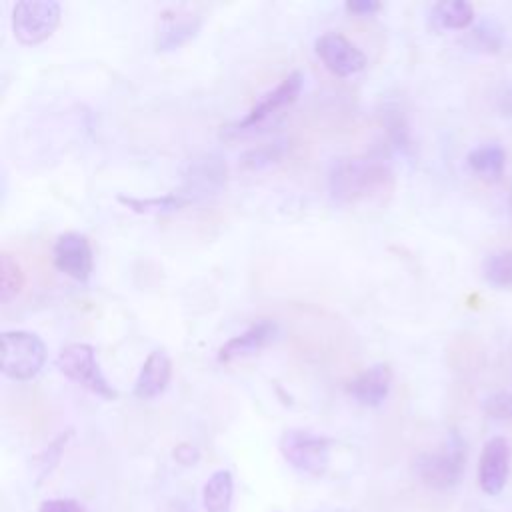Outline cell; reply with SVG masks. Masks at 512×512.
I'll return each instance as SVG.
<instances>
[{
	"label": "cell",
	"mask_w": 512,
	"mask_h": 512,
	"mask_svg": "<svg viewBox=\"0 0 512 512\" xmlns=\"http://www.w3.org/2000/svg\"><path fill=\"white\" fill-rule=\"evenodd\" d=\"M328 188L330 196L340 204H378L390 196L394 188V174L380 158H340L328 172Z\"/></svg>",
	"instance_id": "6da1fadb"
},
{
	"label": "cell",
	"mask_w": 512,
	"mask_h": 512,
	"mask_svg": "<svg viewBox=\"0 0 512 512\" xmlns=\"http://www.w3.org/2000/svg\"><path fill=\"white\" fill-rule=\"evenodd\" d=\"M464 466L466 444L458 432H450L438 450L424 452L414 462L416 476L434 490L454 488L464 476Z\"/></svg>",
	"instance_id": "7a4b0ae2"
},
{
	"label": "cell",
	"mask_w": 512,
	"mask_h": 512,
	"mask_svg": "<svg viewBox=\"0 0 512 512\" xmlns=\"http://www.w3.org/2000/svg\"><path fill=\"white\" fill-rule=\"evenodd\" d=\"M56 366L66 378H70L72 382L90 390L92 394H96L104 400L118 398L116 388L102 374L98 358H96V350L90 344L74 342V344L64 346L56 358Z\"/></svg>",
	"instance_id": "3957f363"
},
{
	"label": "cell",
	"mask_w": 512,
	"mask_h": 512,
	"mask_svg": "<svg viewBox=\"0 0 512 512\" xmlns=\"http://www.w3.org/2000/svg\"><path fill=\"white\" fill-rule=\"evenodd\" d=\"M46 362L44 342L26 330L2 334V372L12 380L34 378Z\"/></svg>",
	"instance_id": "277c9868"
},
{
	"label": "cell",
	"mask_w": 512,
	"mask_h": 512,
	"mask_svg": "<svg viewBox=\"0 0 512 512\" xmlns=\"http://www.w3.org/2000/svg\"><path fill=\"white\" fill-rule=\"evenodd\" d=\"M62 8L54 0H22L12 8V30L14 36L26 44L34 46L52 36L58 28Z\"/></svg>",
	"instance_id": "5b68a950"
},
{
	"label": "cell",
	"mask_w": 512,
	"mask_h": 512,
	"mask_svg": "<svg viewBox=\"0 0 512 512\" xmlns=\"http://www.w3.org/2000/svg\"><path fill=\"white\" fill-rule=\"evenodd\" d=\"M304 86V76L302 72H290L286 78L280 80V84L266 92L248 112L242 120L226 126L224 134L226 136H240V134H246V132H252L256 130L260 124H264L268 118L280 114V110L288 108L290 104L296 102V98L300 96V90Z\"/></svg>",
	"instance_id": "8992f818"
},
{
	"label": "cell",
	"mask_w": 512,
	"mask_h": 512,
	"mask_svg": "<svg viewBox=\"0 0 512 512\" xmlns=\"http://www.w3.org/2000/svg\"><path fill=\"white\" fill-rule=\"evenodd\" d=\"M330 440L310 430H286L280 436V452L300 472L322 474L330 460Z\"/></svg>",
	"instance_id": "52a82bcc"
},
{
	"label": "cell",
	"mask_w": 512,
	"mask_h": 512,
	"mask_svg": "<svg viewBox=\"0 0 512 512\" xmlns=\"http://www.w3.org/2000/svg\"><path fill=\"white\" fill-rule=\"evenodd\" d=\"M314 50L322 64L336 76H352L366 66L364 52L338 32H326L316 38Z\"/></svg>",
	"instance_id": "ba28073f"
},
{
	"label": "cell",
	"mask_w": 512,
	"mask_h": 512,
	"mask_svg": "<svg viewBox=\"0 0 512 512\" xmlns=\"http://www.w3.org/2000/svg\"><path fill=\"white\" fill-rule=\"evenodd\" d=\"M52 260L62 274L78 282H86L94 268L92 246L88 238L78 232H64L56 238L52 248Z\"/></svg>",
	"instance_id": "9c48e42d"
},
{
	"label": "cell",
	"mask_w": 512,
	"mask_h": 512,
	"mask_svg": "<svg viewBox=\"0 0 512 512\" xmlns=\"http://www.w3.org/2000/svg\"><path fill=\"white\" fill-rule=\"evenodd\" d=\"M508 472H510V444L506 438L494 436L484 444L478 460L480 488L490 496L500 494L506 486Z\"/></svg>",
	"instance_id": "30bf717a"
},
{
	"label": "cell",
	"mask_w": 512,
	"mask_h": 512,
	"mask_svg": "<svg viewBox=\"0 0 512 512\" xmlns=\"http://www.w3.org/2000/svg\"><path fill=\"white\" fill-rule=\"evenodd\" d=\"M200 24H202V18L192 10L174 8L164 12L156 26V36H154L156 50L168 52V50L180 48L182 44H186L190 38L198 34Z\"/></svg>",
	"instance_id": "8fae6325"
},
{
	"label": "cell",
	"mask_w": 512,
	"mask_h": 512,
	"mask_svg": "<svg viewBox=\"0 0 512 512\" xmlns=\"http://www.w3.org/2000/svg\"><path fill=\"white\" fill-rule=\"evenodd\" d=\"M276 332H278L276 322L262 318V320L254 322L250 328H246L244 332L232 336L226 344H222L218 350V360L232 362L238 358L252 356L258 350H262L270 340H274Z\"/></svg>",
	"instance_id": "7c38bea8"
},
{
	"label": "cell",
	"mask_w": 512,
	"mask_h": 512,
	"mask_svg": "<svg viewBox=\"0 0 512 512\" xmlns=\"http://www.w3.org/2000/svg\"><path fill=\"white\" fill-rule=\"evenodd\" d=\"M392 386V372L386 364H372L352 378L346 386L348 394L362 406H380Z\"/></svg>",
	"instance_id": "4fadbf2b"
},
{
	"label": "cell",
	"mask_w": 512,
	"mask_h": 512,
	"mask_svg": "<svg viewBox=\"0 0 512 512\" xmlns=\"http://www.w3.org/2000/svg\"><path fill=\"white\" fill-rule=\"evenodd\" d=\"M170 378H172V360L164 350H154L144 360L132 392L140 400H152L166 390Z\"/></svg>",
	"instance_id": "5bb4252c"
},
{
	"label": "cell",
	"mask_w": 512,
	"mask_h": 512,
	"mask_svg": "<svg viewBox=\"0 0 512 512\" xmlns=\"http://www.w3.org/2000/svg\"><path fill=\"white\" fill-rule=\"evenodd\" d=\"M234 480L228 470H216L204 484L202 504L206 512H230Z\"/></svg>",
	"instance_id": "9a60e30c"
},
{
	"label": "cell",
	"mask_w": 512,
	"mask_h": 512,
	"mask_svg": "<svg viewBox=\"0 0 512 512\" xmlns=\"http://www.w3.org/2000/svg\"><path fill=\"white\" fill-rule=\"evenodd\" d=\"M468 168L484 180H496L506 164V154L498 144H482L468 152Z\"/></svg>",
	"instance_id": "2e32d148"
},
{
	"label": "cell",
	"mask_w": 512,
	"mask_h": 512,
	"mask_svg": "<svg viewBox=\"0 0 512 512\" xmlns=\"http://www.w3.org/2000/svg\"><path fill=\"white\" fill-rule=\"evenodd\" d=\"M432 22L444 30H464L474 20V8L464 0H444L432 6Z\"/></svg>",
	"instance_id": "e0dca14e"
},
{
	"label": "cell",
	"mask_w": 512,
	"mask_h": 512,
	"mask_svg": "<svg viewBox=\"0 0 512 512\" xmlns=\"http://www.w3.org/2000/svg\"><path fill=\"white\" fill-rule=\"evenodd\" d=\"M118 200L134 212H172V210H180L186 204H190V200L182 192H172V194H166V196L146 198V200L118 196Z\"/></svg>",
	"instance_id": "ac0fdd59"
},
{
	"label": "cell",
	"mask_w": 512,
	"mask_h": 512,
	"mask_svg": "<svg viewBox=\"0 0 512 512\" xmlns=\"http://www.w3.org/2000/svg\"><path fill=\"white\" fill-rule=\"evenodd\" d=\"M24 286V272L20 264L10 256L2 254L0 256V302L8 304L12 298L20 294Z\"/></svg>",
	"instance_id": "d6986e66"
},
{
	"label": "cell",
	"mask_w": 512,
	"mask_h": 512,
	"mask_svg": "<svg viewBox=\"0 0 512 512\" xmlns=\"http://www.w3.org/2000/svg\"><path fill=\"white\" fill-rule=\"evenodd\" d=\"M484 278L498 288L512 286V250L492 252L484 262Z\"/></svg>",
	"instance_id": "ffe728a7"
},
{
	"label": "cell",
	"mask_w": 512,
	"mask_h": 512,
	"mask_svg": "<svg viewBox=\"0 0 512 512\" xmlns=\"http://www.w3.org/2000/svg\"><path fill=\"white\" fill-rule=\"evenodd\" d=\"M470 40L478 50L498 52L502 46V32L492 22H482L470 32Z\"/></svg>",
	"instance_id": "44dd1931"
},
{
	"label": "cell",
	"mask_w": 512,
	"mask_h": 512,
	"mask_svg": "<svg viewBox=\"0 0 512 512\" xmlns=\"http://www.w3.org/2000/svg\"><path fill=\"white\" fill-rule=\"evenodd\" d=\"M484 410L488 416L496 420H512V394L510 392H496L486 398Z\"/></svg>",
	"instance_id": "7402d4cb"
},
{
	"label": "cell",
	"mask_w": 512,
	"mask_h": 512,
	"mask_svg": "<svg viewBox=\"0 0 512 512\" xmlns=\"http://www.w3.org/2000/svg\"><path fill=\"white\" fill-rule=\"evenodd\" d=\"M38 512H88L80 502L70 498H52L42 502Z\"/></svg>",
	"instance_id": "603a6c76"
},
{
	"label": "cell",
	"mask_w": 512,
	"mask_h": 512,
	"mask_svg": "<svg viewBox=\"0 0 512 512\" xmlns=\"http://www.w3.org/2000/svg\"><path fill=\"white\" fill-rule=\"evenodd\" d=\"M344 8L356 16H372L382 8V4L376 0H350L344 4Z\"/></svg>",
	"instance_id": "cb8c5ba5"
},
{
	"label": "cell",
	"mask_w": 512,
	"mask_h": 512,
	"mask_svg": "<svg viewBox=\"0 0 512 512\" xmlns=\"http://www.w3.org/2000/svg\"><path fill=\"white\" fill-rule=\"evenodd\" d=\"M500 110L506 116H512V88L504 90V94L500 96Z\"/></svg>",
	"instance_id": "d4e9b609"
},
{
	"label": "cell",
	"mask_w": 512,
	"mask_h": 512,
	"mask_svg": "<svg viewBox=\"0 0 512 512\" xmlns=\"http://www.w3.org/2000/svg\"><path fill=\"white\" fill-rule=\"evenodd\" d=\"M510 208H512V194H510Z\"/></svg>",
	"instance_id": "484cf974"
}]
</instances>
